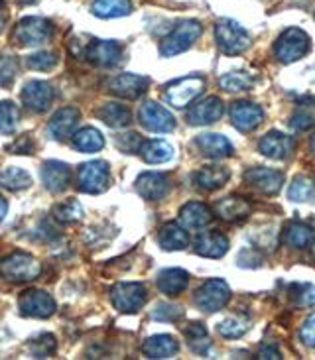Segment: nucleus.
Returning a JSON list of instances; mask_svg holds the SVG:
<instances>
[{
	"mask_svg": "<svg viewBox=\"0 0 315 360\" xmlns=\"http://www.w3.org/2000/svg\"><path fill=\"white\" fill-rule=\"evenodd\" d=\"M140 156L146 164H166L174 158V148L166 140H148L140 148Z\"/></svg>",
	"mask_w": 315,
	"mask_h": 360,
	"instance_id": "obj_32",
	"label": "nucleus"
},
{
	"mask_svg": "<svg viewBox=\"0 0 315 360\" xmlns=\"http://www.w3.org/2000/svg\"><path fill=\"white\" fill-rule=\"evenodd\" d=\"M140 122L142 127L150 130V132H172L176 128V118L174 115L164 108L162 105H158L154 101H148L140 107Z\"/></svg>",
	"mask_w": 315,
	"mask_h": 360,
	"instance_id": "obj_11",
	"label": "nucleus"
},
{
	"mask_svg": "<svg viewBox=\"0 0 315 360\" xmlns=\"http://www.w3.org/2000/svg\"><path fill=\"white\" fill-rule=\"evenodd\" d=\"M252 213V205L248 203L243 197H236V195H231V197H225L221 201L215 203V214L225 221V223H238V221H245L248 214Z\"/></svg>",
	"mask_w": 315,
	"mask_h": 360,
	"instance_id": "obj_20",
	"label": "nucleus"
},
{
	"mask_svg": "<svg viewBox=\"0 0 315 360\" xmlns=\"http://www.w3.org/2000/svg\"><path fill=\"white\" fill-rule=\"evenodd\" d=\"M262 118H264V112L255 103L236 101V103H233V107H231V120H233L236 130H240V132L255 130L262 122Z\"/></svg>",
	"mask_w": 315,
	"mask_h": 360,
	"instance_id": "obj_15",
	"label": "nucleus"
},
{
	"mask_svg": "<svg viewBox=\"0 0 315 360\" xmlns=\"http://www.w3.org/2000/svg\"><path fill=\"white\" fill-rule=\"evenodd\" d=\"M115 144H117L118 150L124 152V154H136V152H140L144 140H142V136H140L138 132H124V134H118L117 140H115Z\"/></svg>",
	"mask_w": 315,
	"mask_h": 360,
	"instance_id": "obj_45",
	"label": "nucleus"
},
{
	"mask_svg": "<svg viewBox=\"0 0 315 360\" xmlns=\"http://www.w3.org/2000/svg\"><path fill=\"white\" fill-rule=\"evenodd\" d=\"M142 351L148 359H172L179 351V345L172 335H154L142 345Z\"/></svg>",
	"mask_w": 315,
	"mask_h": 360,
	"instance_id": "obj_26",
	"label": "nucleus"
},
{
	"mask_svg": "<svg viewBox=\"0 0 315 360\" xmlns=\"http://www.w3.org/2000/svg\"><path fill=\"white\" fill-rule=\"evenodd\" d=\"M0 185L6 187L8 191H24L32 185V177L22 167L8 166L0 172Z\"/></svg>",
	"mask_w": 315,
	"mask_h": 360,
	"instance_id": "obj_35",
	"label": "nucleus"
},
{
	"mask_svg": "<svg viewBox=\"0 0 315 360\" xmlns=\"http://www.w3.org/2000/svg\"><path fill=\"white\" fill-rule=\"evenodd\" d=\"M229 250V238L221 233H203L195 240V252L203 258H221Z\"/></svg>",
	"mask_w": 315,
	"mask_h": 360,
	"instance_id": "obj_25",
	"label": "nucleus"
},
{
	"mask_svg": "<svg viewBox=\"0 0 315 360\" xmlns=\"http://www.w3.org/2000/svg\"><path fill=\"white\" fill-rule=\"evenodd\" d=\"M309 51V36L304 30L288 28L282 32V36L276 39L274 53L278 61L282 63H294L302 59Z\"/></svg>",
	"mask_w": 315,
	"mask_h": 360,
	"instance_id": "obj_4",
	"label": "nucleus"
},
{
	"mask_svg": "<svg viewBox=\"0 0 315 360\" xmlns=\"http://www.w3.org/2000/svg\"><path fill=\"white\" fill-rule=\"evenodd\" d=\"M79 189L83 193L97 195L107 191L108 184H110V169H108L107 162H87L79 167L77 176Z\"/></svg>",
	"mask_w": 315,
	"mask_h": 360,
	"instance_id": "obj_7",
	"label": "nucleus"
},
{
	"mask_svg": "<svg viewBox=\"0 0 315 360\" xmlns=\"http://www.w3.org/2000/svg\"><path fill=\"white\" fill-rule=\"evenodd\" d=\"M258 359H282V354L278 351L276 345H262L260 351H258Z\"/></svg>",
	"mask_w": 315,
	"mask_h": 360,
	"instance_id": "obj_51",
	"label": "nucleus"
},
{
	"mask_svg": "<svg viewBox=\"0 0 315 360\" xmlns=\"http://www.w3.org/2000/svg\"><path fill=\"white\" fill-rule=\"evenodd\" d=\"M181 315H184V309L177 305H172V303H160L152 313V317L158 321H177Z\"/></svg>",
	"mask_w": 315,
	"mask_h": 360,
	"instance_id": "obj_47",
	"label": "nucleus"
},
{
	"mask_svg": "<svg viewBox=\"0 0 315 360\" xmlns=\"http://www.w3.org/2000/svg\"><path fill=\"white\" fill-rule=\"evenodd\" d=\"M231 300V288L225 280H209L195 293V305L205 313H217Z\"/></svg>",
	"mask_w": 315,
	"mask_h": 360,
	"instance_id": "obj_8",
	"label": "nucleus"
},
{
	"mask_svg": "<svg viewBox=\"0 0 315 360\" xmlns=\"http://www.w3.org/2000/svg\"><path fill=\"white\" fill-rule=\"evenodd\" d=\"M223 101L219 97H207L193 105V108L187 112V120L195 127H205L213 124L219 118L223 117Z\"/></svg>",
	"mask_w": 315,
	"mask_h": 360,
	"instance_id": "obj_17",
	"label": "nucleus"
},
{
	"mask_svg": "<svg viewBox=\"0 0 315 360\" xmlns=\"http://www.w3.org/2000/svg\"><path fill=\"white\" fill-rule=\"evenodd\" d=\"M148 85H150L148 77L134 75V73H122L108 83V91L120 98H138L146 93Z\"/></svg>",
	"mask_w": 315,
	"mask_h": 360,
	"instance_id": "obj_16",
	"label": "nucleus"
},
{
	"mask_svg": "<svg viewBox=\"0 0 315 360\" xmlns=\"http://www.w3.org/2000/svg\"><path fill=\"white\" fill-rule=\"evenodd\" d=\"M215 39L219 49L225 56H238V53L246 51L248 46H250V38H248L246 30L238 22L229 18H223L217 22Z\"/></svg>",
	"mask_w": 315,
	"mask_h": 360,
	"instance_id": "obj_2",
	"label": "nucleus"
},
{
	"mask_svg": "<svg viewBox=\"0 0 315 360\" xmlns=\"http://www.w3.org/2000/svg\"><path fill=\"white\" fill-rule=\"evenodd\" d=\"M79 118H81V112H79L77 108H61L49 120V134L56 138V140H63V138L71 136L75 132V128H77Z\"/></svg>",
	"mask_w": 315,
	"mask_h": 360,
	"instance_id": "obj_23",
	"label": "nucleus"
},
{
	"mask_svg": "<svg viewBox=\"0 0 315 360\" xmlns=\"http://www.w3.org/2000/svg\"><path fill=\"white\" fill-rule=\"evenodd\" d=\"M255 85V77L246 71H231L225 73L219 79V87L229 93H236V91H248Z\"/></svg>",
	"mask_w": 315,
	"mask_h": 360,
	"instance_id": "obj_37",
	"label": "nucleus"
},
{
	"mask_svg": "<svg viewBox=\"0 0 315 360\" xmlns=\"http://www.w3.org/2000/svg\"><path fill=\"white\" fill-rule=\"evenodd\" d=\"M6 18H8V12H6V6H4V2H0V32L4 28V24H6Z\"/></svg>",
	"mask_w": 315,
	"mask_h": 360,
	"instance_id": "obj_52",
	"label": "nucleus"
},
{
	"mask_svg": "<svg viewBox=\"0 0 315 360\" xmlns=\"http://www.w3.org/2000/svg\"><path fill=\"white\" fill-rule=\"evenodd\" d=\"M311 150H314V152H315V134H314V136H311Z\"/></svg>",
	"mask_w": 315,
	"mask_h": 360,
	"instance_id": "obj_54",
	"label": "nucleus"
},
{
	"mask_svg": "<svg viewBox=\"0 0 315 360\" xmlns=\"http://www.w3.org/2000/svg\"><path fill=\"white\" fill-rule=\"evenodd\" d=\"M10 154H32L34 152V142L30 140L28 134L26 136L18 138L12 146H8Z\"/></svg>",
	"mask_w": 315,
	"mask_h": 360,
	"instance_id": "obj_50",
	"label": "nucleus"
},
{
	"mask_svg": "<svg viewBox=\"0 0 315 360\" xmlns=\"http://www.w3.org/2000/svg\"><path fill=\"white\" fill-rule=\"evenodd\" d=\"M246 184L264 195H276L284 185V174L272 167H250L245 174Z\"/></svg>",
	"mask_w": 315,
	"mask_h": 360,
	"instance_id": "obj_13",
	"label": "nucleus"
},
{
	"mask_svg": "<svg viewBox=\"0 0 315 360\" xmlns=\"http://www.w3.org/2000/svg\"><path fill=\"white\" fill-rule=\"evenodd\" d=\"M20 311L26 317H36V319H48L56 313V302L48 292L41 290H28L20 295L18 300Z\"/></svg>",
	"mask_w": 315,
	"mask_h": 360,
	"instance_id": "obj_10",
	"label": "nucleus"
},
{
	"mask_svg": "<svg viewBox=\"0 0 315 360\" xmlns=\"http://www.w3.org/2000/svg\"><path fill=\"white\" fill-rule=\"evenodd\" d=\"M6 211H8V203H6V201L2 199V195H0V221L6 217Z\"/></svg>",
	"mask_w": 315,
	"mask_h": 360,
	"instance_id": "obj_53",
	"label": "nucleus"
},
{
	"mask_svg": "<svg viewBox=\"0 0 315 360\" xmlns=\"http://www.w3.org/2000/svg\"><path fill=\"white\" fill-rule=\"evenodd\" d=\"M56 63H58V56L51 51H39V53L28 56L26 59V65L36 71H48V69L56 68Z\"/></svg>",
	"mask_w": 315,
	"mask_h": 360,
	"instance_id": "obj_46",
	"label": "nucleus"
},
{
	"mask_svg": "<svg viewBox=\"0 0 315 360\" xmlns=\"http://www.w3.org/2000/svg\"><path fill=\"white\" fill-rule=\"evenodd\" d=\"M0 274L10 282H32L41 274V264L30 254L14 252L0 262Z\"/></svg>",
	"mask_w": 315,
	"mask_h": 360,
	"instance_id": "obj_3",
	"label": "nucleus"
},
{
	"mask_svg": "<svg viewBox=\"0 0 315 360\" xmlns=\"http://www.w3.org/2000/svg\"><path fill=\"white\" fill-rule=\"evenodd\" d=\"M229 169L223 166H205L193 174V181L203 191H217L229 181Z\"/></svg>",
	"mask_w": 315,
	"mask_h": 360,
	"instance_id": "obj_24",
	"label": "nucleus"
},
{
	"mask_svg": "<svg viewBox=\"0 0 315 360\" xmlns=\"http://www.w3.org/2000/svg\"><path fill=\"white\" fill-rule=\"evenodd\" d=\"M28 349L34 359H48L56 352V337L53 335H41V337L30 342Z\"/></svg>",
	"mask_w": 315,
	"mask_h": 360,
	"instance_id": "obj_44",
	"label": "nucleus"
},
{
	"mask_svg": "<svg viewBox=\"0 0 315 360\" xmlns=\"http://www.w3.org/2000/svg\"><path fill=\"white\" fill-rule=\"evenodd\" d=\"M288 292L297 307H309L315 303V288L311 283H292Z\"/></svg>",
	"mask_w": 315,
	"mask_h": 360,
	"instance_id": "obj_43",
	"label": "nucleus"
},
{
	"mask_svg": "<svg viewBox=\"0 0 315 360\" xmlns=\"http://www.w3.org/2000/svg\"><path fill=\"white\" fill-rule=\"evenodd\" d=\"M16 61L8 56H0V85H10L16 75Z\"/></svg>",
	"mask_w": 315,
	"mask_h": 360,
	"instance_id": "obj_48",
	"label": "nucleus"
},
{
	"mask_svg": "<svg viewBox=\"0 0 315 360\" xmlns=\"http://www.w3.org/2000/svg\"><path fill=\"white\" fill-rule=\"evenodd\" d=\"M315 124V98H305L300 107L295 108L292 117V127L295 130H307Z\"/></svg>",
	"mask_w": 315,
	"mask_h": 360,
	"instance_id": "obj_40",
	"label": "nucleus"
},
{
	"mask_svg": "<svg viewBox=\"0 0 315 360\" xmlns=\"http://www.w3.org/2000/svg\"><path fill=\"white\" fill-rule=\"evenodd\" d=\"M179 221L186 229H205L207 224L211 223V211L207 209L203 203H197V201H191V203H186L179 211Z\"/></svg>",
	"mask_w": 315,
	"mask_h": 360,
	"instance_id": "obj_29",
	"label": "nucleus"
},
{
	"mask_svg": "<svg viewBox=\"0 0 315 360\" xmlns=\"http://www.w3.org/2000/svg\"><path fill=\"white\" fill-rule=\"evenodd\" d=\"M73 146L77 148L79 152H85V154H93L98 152L105 146V138L98 132L97 128H83L73 134Z\"/></svg>",
	"mask_w": 315,
	"mask_h": 360,
	"instance_id": "obj_34",
	"label": "nucleus"
},
{
	"mask_svg": "<svg viewBox=\"0 0 315 360\" xmlns=\"http://www.w3.org/2000/svg\"><path fill=\"white\" fill-rule=\"evenodd\" d=\"M156 283L160 292L174 297V295H179L187 288L189 274L186 270H179V268H169V270H164V272L158 274Z\"/></svg>",
	"mask_w": 315,
	"mask_h": 360,
	"instance_id": "obj_27",
	"label": "nucleus"
},
{
	"mask_svg": "<svg viewBox=\"0 0 315 360\" xmlns=\"http://www.w3.org/2000/svg\"><path fill=\"white\" fill-rule=\"evenodd\" d=\"M314 258H315V243H314Z\"/></svg>",
	"mask_w": 315,
	"mask_h": 360,
	"instance_id": "obj_55",
	"label": "nucleus"
},
{
	"mask_svg": "<svg viewBox=\"0 0 315 360\" xmlns=\"http://www.w3.org/2000/svg\"><path fill=\"white\" fill-rule=\"evenodd\" d=\"M91 10L98 18H120L132 12V4L130 0H95Z\"/></svg>",
	"mask_w": 315,
	"mask_h": 360,
	"instance_id": "obj_33",
	"label": "nucleus"
},
{
	"mask_svg": "<svg viewBox=\"0 0 315 360\" xmlns=\"http://www.w3.org/2000/svg\"><path fill=\"white\" fill-rule=\"evenodd\" d=\"M172 189V181L166 174L160 172H146L136 179V191L148 201H160L164 199Z\"/></svg>",
	"mask_w": 315,
	"mask_h": 360,
	"instance_id": "obj_14",
	"label": "nucleus"
},
{
	"mask_svg": "<svg viewBox=\"0 0 315 360\" xmlns=\"http://www.w3.org/2000/svg\"><path fill=\"white\" fill-rule=\"evenodd\" d=\"M18 107L10 101L0 103V134H12L18 127Z\"/></svg>",
	"mask_w": 315,
	"mask_h": 360,
	"instance_id": "obj_42",
	"label": "nucleus"
},
{
	"mask_svg": "<svg viewBox=\"0 0 315 360\" xmlns=\"http://www.w3.org/2000/svg\"><path fill=\"white\" fill-rule=\"evenodd\" d=\"M292 148H294V142L292 138L284 134V132H278V130H272L262 136V140L258 142V150L260 154L270 160H284L292 154Z\"/></svg>",
	"mask_w": 315,
	"mask_h": 360,
	"instance_id": "obj_19",
	"label": "nucleus"
},
{
	"mask_svg": "<svg viewBox=\"0 0 315 360\" xmlns=\"http://www.w3.org/2000/svg\"><path fill=\"white\" fill-rule=\"evenodd\" d=\"M53 217L59 223H77L83 217V207L77 199H68L65 203H59L53 207Z\"/></svg>",
	"mask_w": 315,
	"mask_h": 360,
	"instance_id": "obj_41",
	"label": "nucleus"
},
{
	"mask_svg": "<svg viewBox=\"0 0 315 360\" xmlns=\"http://www.w3.org/2000/svg\"><path fill=\"white\" fill-rule=\"evenodd\" d=\"M288 197L295 203H307L315 197V184L307 176L294 177L288 189Z\"/></svg>",
	"mask_w": 315,
	"mask_h": 360,
	"instance_id": "obj_38",
	"label": "nucleus"
},
{
	"mask_svg": "<svg viewBox=\"0 0 315 360\" xmlns=\"http://www.w3.org/2000/svg\"><path fill=\"white\" fill-rule=\"evenodd\" d=\"M85 58L98 68H115L122 59V48L112 39H93L85 48Z\"/></svg>",
	"mask_w": 315,
	"mask_h": 360,
	"instance_id": "obj_12",
	"label": "nucleus"
},
{
	"mask_svg": "<svg viewBox=\"0 0 315 360\" xmlns=\"http://www.w3.org/2000/svg\"><path fill=\"white\" fill-rule=\"evenodd\" d=\"M158 243L167 252H176V250H184L189 246V236L177 223H166L160 229Z\"/></svg>",
	"mask_w": 315,
	"mask_h": 360,
	"instance_id": "obj_28",
	"label": "nucleus"
},
{
	"mask_svg": "<svg viewBox=\"0 0 315 360\" xmlns=\"http://www.w3.org/2000/svg\"><path fill=\"white\" fill-rule=\"evenodd\" d=\"M184 333H186L191 351H195L197 354H203L211 347V339H209V333H207L203 323H191L189 327H186Z\"/></svg>",
	"mask_w": 315,
	"mask_h": 360,
	"instance_id": "obj_39",
	"label": "nucleus"
},
{
	"mask_svg": "<svg viewBox=\"0 0 315 360\" xmlns=\"http://www.w3.org/2000/svg\"><path fill=\"white\" fill-rule=\"evenodd\" d=\"M22 101L30 110L44 112L53 101V89L46 81H30L22 91Z\"/></svg>",
	"mask_w": 315,
	"mask_h": 360,
	"instance_id": "obj_18",
	"label": "nucleus"
},
{
	"mask_svg": "<svg viewBox=\"0 0 315 360\" xmlns=\"http://www.w3.org/2000/svg\"><path fill=\"white\" fill-rule=\"evenodd\" d=\"M248 329H250V321L246 319L245 315H229V317H225L223 321L217 325L219 335L226 337V339H238Z\"/></svg>",
	"mask_w": 315,
	"mask_h": 360,
	"instance_id": "obj_36",
	"label": "nucleus"
},
{
	"mask_svg": "<svg viewBox=\"0 0 315 360\" xmlns=\"http://www.w3.org/2000/svg\"><path fill=\"white\" fill-rule=\"evenodd\" d=\"M69 179H71V169L63 162L51 160L41 166V181L51 193H61L69 185Z\"/></svg>",
	"mask_w": 315,
	"mask_h": 360,
	"instance_id": "obj_21",
	"label": "nucleus"
},
{
	"mask_svg": "<svg viewBox=\"0 0 315 360\" xmlns=\"http://www.w3.org/2000/svg\"><path fill=\"white\" fill-rule=\"evenodd\" d=\"M195 146L199 152L205 158L211 160H221V158H229L233 154V144L229 142V138L215 134V132H205L195 138Z\"/></svg>",
	"mask_w": 315,
	"mask_h": 360,
	"instance_id": "obj_22",
	"label": "nucleus"
},
{
	"mask_svg": "<svg viewBox=\"0 0 315 360\" xmlns=\"http://www.w3.org/2000/svg\"><path fill=\"white\" fill-rule=\"evenodd\" d=\"M205 91V79L203 77H186L181 81H176L166 89V101L176 108H186L191 101L201 97Z\"/></svg>",
	"mask_w": 315,
	"mask_h": 360,
	"instance_id": "obj_9",
	"label": "nucleus"
},
{
	"mask_svg": "<svg viewBox=\"0 0 315 360\" xmlns=\"http://www.w3.org/2000/svg\"><path fill=\"white\" fill-rule=\"evenodd\" d=\"M282 240H284V244L297 248V250L309 248L315 243V231L304 223H290L282 234Z\"/></svg>",
	"mask_w": 315,
	"mask_h": 360,
	"instance_id": "obj_30",
	"label": "nucleus"
},
{
	"mask_svg": "<svg viewBox=\"0 0 315 360\" xmlns=\"http://www.w3.org/2000/svg\"><path fill=\"white\" fill-rule=\"evenodd\" d=\"M146 288L138 282H120L110 290V302L120 313H136L146 303Z\"/></svg>",
	"mask_w": 315,
	"mask_h": 360,
	"instance_id": "obj_6",
	"label": "nucleus"
},
{
	"mask_svg": "<svg viewBox=\"0 0 315 360\" xmlns=\"http://www.w3.org/2000/svg\"><path fill=\"white\" fill-rule=\"evenodd\" d=\"M97 117L110 128H124L132 120V112L120 103H105L97 110Z\"/></svg>",
	"mask_w": 315,
	"mask_h": 360,
	"instance_id": "obj_31",
	"label": "nucleus"
},
{
	"mask_svg": "<svg viewBox=\"0 0 315 360\" xmlns=\"http://www.w3.org/2000/svg\"><path fill=\"white\" fill-rule=\"evenodd\" d=\"M201 32H203V28H201V24L197 20L179 22L176 28L172 30V34L162 41L160 53L164 58H174L177 53H184L195 44L197 39L201 38Z\"/></svg>",
	"mask_w": 315,
	"mask_h": 360,
	"instance_id": "obj_1",
	"label": "nucleus"
},
{
	"mask_svg": "<svg viewBox=\"0 0 315 360\" xmlns=\"http://www.w3.org/2000/svg\"><path fill=\"white\" fill-rule=\"evenodd\" d=\"M300 337H302L304 345L315 349V313L305 319V323L302 325V329H300Z\"/></svg>",
	"mask_w": 315,
	"mask_h": 360,
	"instance_id": "obj_49",
	"label": "nucleus"
},
{
	"mask_svg": "<svg viewBox=\"0 0 315 360\" xmlns=\"http://www.w3.org/2000/svg\"><path fill=\"white\" fill-rule=\"evenodd\" d=\"M53 36V26L46 18L38 16H28L22 18L14 30V39L20 46H41Z\"/></svg>",
	"mask_w": 315,
	"mask_h": 360,
	"instance_id": "obj_5",
	"label": "nucleus"
}]
</instances>
